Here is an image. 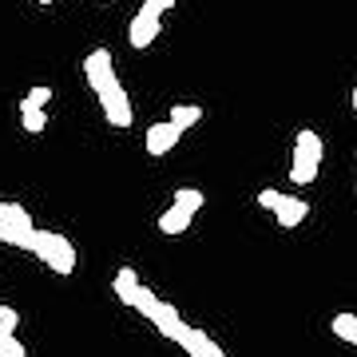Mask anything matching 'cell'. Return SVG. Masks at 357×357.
<instances>
[{
  "instance_id": "d6986e66",
  "label": "cell",
  "mask_w": 357,
  "mask_h": 357,
  "mask_svg": "<svg viewBox=\"0 0 357 357\" xmlns=\"http://www.w3.org/2000/svg\"><path fill=\"white\" fill-rule=\"evenodd\" d=\"M151 4H159L163 13H167V8H175V0H151Z\"/></svg>"
},
{
  "instance_id": "52a82bcc",
  "label": "cell",
  "mask_w": 357,
  "mask_h": 357,
  "mask_svg": "<svg viewBox=\"0 0 357 357\" xmlns=\"http://www.w3.org/2000/svg\"><path fill=\"white\" fill-rule=\"evenodd\" d=\"M159 32H163V8L151 4V0H143L139 13L131 16V24H128V44L143 52V48H151L155 40H159Z\"/></svg>"
},
{
  "instance_id": "3957f363",
  "label": "cell",
  "mask_w": 357,
  "mask_h": 357,
  "mask_svg": "<svg viewBox=\"0 0 357 357\" xmlns=\"http://www.w3.org/2000/svg\"><path fill=\"white\" fill-rule=\"evenodd\" d=\"M96 100H100V112H103V119L112 123V128H131L135 123V107H131V96H128V88L119 84V76H107L103 84H96Z\"/></svg>"
},
{
  "instance_id": "44dd1931",
  "label": "cell",
  "mask_w": 357,
  "mask_h": 357,
  "mask_svg": "<svg viewBox=\"0 0 357 357\" xmlns=\"http://www.w3.org/2000/svg\"><path fill=\"white\" fill-rule=\"evenodd\" d=\"M36 4H56V0H36Z\"/></svg>"
},
{
  "instance_id": "8992f818",
  "label": "cell",
  "mask_w": 357,
  "mask_h": 357,
  "mask_svg": "<svg viewBox=\"0 0 357 357\" xmlns=\"http://www.w3.org/2000/svg\"><path fill=\"white\" fill-rule=\"evenodd\" d=\"M32 230H36V222H32L24 203H0V243L28 250L32 246Z\"/></svg>"
},
{
  "instance_id": "8fae6325",
  "label": "cell",
  "mask_w": 357,
  "mask_h": 357,
  "mask_svg": "<svg viewBox=\"0 0 357 357\" xmlns=\"http://www.w3.org/2000/svg\"><path fill=\"white\" fill-rule=\"evenodd\" d=\"M112 290H115V298L123 302V306H131V298H135V290H139V274L131 266H119V274L112 278Z\"/></svg>"
},
{
  "instance_id": "5b68a950",
  "label": "cell",
  "mask_w": 357,
  "mask_h": 357,
  "mask_svg": "<svg viewBox=\"0 0 357 357\" xmlns=\"http://www.w3.org/2000/svg\"><path fill=\"white\" fill-rule=\"evenodd\" d=\"M258 206H266L282 230L302 227V222L310 218V203H306V199H298V195H286V191H274V187L258 191Z\"/></svg>"
},
{
  "instance_id": "6da1fadb",
  "label": "cell",
  "mask_w": 357,
  "mask_h": 357,
  "mask_svg": "<svg viewBox=\"0 0 357 357\" xmlns=\"http://www.w3.org/2000/svg\"><path fill=\"white\" fill-rule=\"evenodd\" d=\"M28 255H36L44 266L52 270V274H60V278H68V274H76V246L68 243L60 230H32V246H28Z\"/></svg>"
},
{
  "instance_id": "e0dca14e",
  "label": "cell",
  "mask_w": 357,
  "mask_h": 357,
  "mask_svg": "<svg viewBox=\"0 0 357 357\" xmlns=\"http://www.w3.org/2000/svg\"><path fill=\"white\" fill-rule=\"evenodd\" d=\"M52 96H56V91L40 84V88H32V91L24 96V103H36V107H48V103H52Z\"/></svg>"
},
{
  "instance_id": "ba28073f",
  "label": "cell",
  "mask_w": 357,
  "mask_h": 357,
  "mask_svg": "<svg viewBox=\"0 0 357 357\" xmlns=\"http://www.w3.org/2000/svg\"><path fill=\"white\" fill-rule=\"evenodd\" d=\"M183 139V131L175 128V123H171V119H163V123H151V128H147V155H151V159H163V155H171L175 151V143Z\"/></svg>"
},
{
  "instance_id": "277c9868",
  "label": "cell",
  "mask_w": 357,
  "mask_h": 357,
  "mask_svg": "<svg viewBox=\"0 0 357 357\" xmlns=\"http://www.w3.org/2000/svg\"><path fill=\"white\" fill-rule=\"evenodd\" d=\"M203 203H206L203 191H195V187H178L175 203L159 215V230H163V234H187L191 222H195V215L203 211Z\"/></svg>"
},
{
  "instance_id": "ac0fdd59",
  "label": "cell",
  "mask_w": 357,
  "mask_h": 357,
  "mask_svg": "<svg viewBox=\"0 0 357 357\" xmlns=\"http://www.w3.org/2000/svg\"><path fill=\"white\" fill-rule=\"evenodd\" d=\"M0 330H20V314H16L13 306H0Z\"/></svg>"
},
{
  "instance_id": "30bf717a",
  "label": "cell",
  "mask_w": 357,
  "mask_h": 357,
  "mask_svg": "<svg viewBox=\"0 0 357 357\" xmlns=\"http://www.w3.org/2000/svg\"><path fill=\"white\" fill-rule=\"evenodd\" d=\"M178 345H183L191 357H222V354H227V349H222V345H218L211 333H206V330H195V326H187V333L178 337Z\"/></svg>"
},
{
  "instance_id": "ffe728a7",
  "label": "cell",
  "mask_w": 357,
  "mask_h": 357,
  "mask_svg": "<svg viewBox=\"0 0 357 357\" xmlns=\"http://www.w3.org/2000/svg\"><path fill=\"white\" fill-rule=\"evenodd\" d=\"M349 107H354V112H357V88H354V96H349Z\"/></svg>"
},
{
  "instance_id": "5bb4252c",
  "label": "cell",
  "mask_w": 357,
  "mask_h": 357,
  "mask_svg": "<svg viewBox=\"0 0 357 357\" xmlns=\"http://www.w3.org/2000/svg\"><path fill=\"white\" fill-rule=\"evenodd\" d=\"M330 330L337 333V337H342V342L357 345V314H333Z\"/></svg>"
},
{
  "instance_id": "7a4b0ae2",
  "label": "cell",
  "mask_w": 357,
  "mask_h": 357,
  "mask_svg": "<svg viewBox=\"0 0 357 357\" xmlns=\"http://www.w3.org/2000/svg\"><path fill=\"white\" fill-rule=\"evenodd\" d=\"M321 159H326V143L314 128H302L294 135V163H290V183L294 187H310L321 171Z\"/></svg>"
},
{
  "instance_id": "7c38bea8",
  "label": "cell",
  "mask_w": 357,
  "mask_h": 357,
  "mask_svg": "<svg viewBox=\"0 0 357 357\" xmlns=\"http://www.w3.org/2000/svg\"><path fill=\"white\" fill-rule=\"evenodd\" d=\"M167 119H171V123H175L178 131H191L195 123L203 119V107H199V103H175V107H171V115H167Z\"/></svg>"
},
{
  "instance_id": "9a60e30c",
  "label": "cell",
  "mask_w": 357,
  "mask_h": 357,
  "mask_svg": "<svg viewBox=\"0 0 357 357\" xmlns=\"http://www.w3.org/2000/svg\"><path fill=\"white\" fill-rule=\"evenodd\" d=\"M155 306H159V298H155V290L139 282V290H135V298H131V310H139L143 318H151V314H155Z\"/></svg>"
},
{
  "instance_id": "4fadbf2b",
  "label": "cell",
  "mask_w": 357,
  "mask_h": 357,
  "mask_svg": "<svg viewBox=\"0 0 357 357\" xmlns=\"http://www.w3.org/2000/svg\"><path fill=\"white\" fill-rule=\"evenodd\" d=\"M20 128H24L28 135H40V131L48 128V115H44V107L20 100Z\"/></svg>"
},
{
  "instance_id": "2e32d148",
  "label": "cell",
  "mask_w": 357,
  "mask_h": 357,
  "mask_svg": "<svg viewBox=\"0 0 357 357\" xmlns=\"http://www.w3.org/2000/svg\"><path fill=\"white\" fill-rule=\"evenodd\" d=\"M24 354H28L24 342L13 330H0V357H24Z\"/></svg>"
},
{
  "instance_id": "9c48e42d",
  "label": "cell",
  "mask_w": 357,
  "mask_h": 357,
  "mask_svg": "<svg viewBox=\"0 0 357 357\" xmlns=\"http://www.w3.org/2000/svg\"><path fill=\"white\" fill-rule=\"evenodd\" d=\"M147 321H151L159 333H163L167 342H178V337L187 333V321H183V314H178L171 302H159V306H155V314H151Z\"/></svg>"
}]
</instances>
